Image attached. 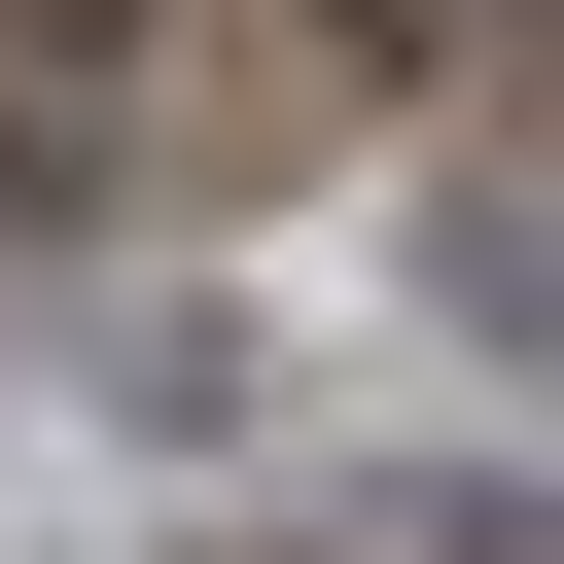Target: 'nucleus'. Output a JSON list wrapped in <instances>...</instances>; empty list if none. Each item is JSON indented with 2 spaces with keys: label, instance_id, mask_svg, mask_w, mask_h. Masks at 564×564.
Segmentation results:
<instances>
[{
  "label": "nucleus",
  "instance_id": "nucleus-1",
  "mask_svg": "<svg viewBox=\"0 0 564 564\" xmlns=\"http://www.w3.org/2000/svg\"><path fill=\"white\" fill-rule=\"evenodd\" d=\"M106 423H141V458H282V317H247V282H141V317H106Z\"/></svg>",
  "mask_w": 564,
  "mask_h": 564
},
{
  "label": "nucleus",
  "instance_id": "nucleus-2",
  "mask_svg": "<svg viewBox=\"0 0 564 564\" xmlns=\"http://www.w3.org/2000/svg\"><path fill=\"white\" fill-rule=\"evenodd\" d=\"M423 352H529V176H494V141L423 176Z\"/></svg>",
  "mask_w": 564,
  "mask_h": 564
}]
</instances>
